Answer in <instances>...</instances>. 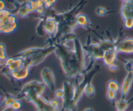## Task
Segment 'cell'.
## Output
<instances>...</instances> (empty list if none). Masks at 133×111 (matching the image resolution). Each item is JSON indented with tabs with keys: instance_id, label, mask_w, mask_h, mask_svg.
<instances>
[{
	"instance_id": "cell-14",
	"label": "cell",
	"mask_w": 133,
	"mask_h": 111,
	"mask_svg": "<svg viewBox=\"0 0 133 111\" xmlns=\"http://www.w3.org/2000/svg\"><path fill=\"white\" fill-rule=\"evenodd\" d=\"M133 82V74L127 73L125 77L123 79L122 86L120 88L121 98L126 99L130 92Z\"/></svg>"
},
{
	"instance_id": "cell-29",
	"label": "cell",
	"mask_w": 133,
	"mask_h": 111,
	"mask_svg": "<svg viewBox=\"0 0 133 111\" xmlns=\"http://www.w3.org/2000/svg\"><path fill=\"white\" fill-rule=\"evenodd\" d=\"M44 6L45 9L50 8L53 4L55 3L57 0H44Z\"/></svg>"
},
{
	"instance_id": "cell-21",
	"label": "cell",
	"mask_w": 133,
	"mask_h": 111,
	"mask_svg": "<svg viewBox=\"0 0 133 111\" xmlns=\"http://www.w3.org/2000/svg\"><path fill=\"white\" fill-rule=\"evenodd\" d=\"M120 88L121 86L119 85V83L114 79H111L107 83V90H111L118 93L120 91Z\"/></svg>"
},
{
	"instance_id": "cell-17",
	"label": "cell",
	"mask_w": 133,
	"mask_h": 111,
	"mask_svg": "<svg viewBox=\"0 0 133 111\" xmlns=\"http://www.w3.org/2000/svg\"><path fill=\"white\" fill-rule=\"evenodd\" d=\"M133 101V96L129 100L122 99L116 100L114 102L116 109L117 111H126L129 107L130 104Z\"/></svg>"
},
{
	"instance_id": "cell-15",
	"label": "cell",
	"mask_w": 133,
	"mask_h": 111,
	"mask_svg": "<svg viewBox=\"0 0 133 111\" xmlns=\"http://www.w3.org/2000/svg\"><path fill=\"white\" fill-rule=\"evenodd\" d=\"M23 65V60L18 57L6 58L4 61V66L7 68L9 72L14 71Z\"/></svg>"
},
{
	"instance_id": "cell-27",
	"label": "cell",
	"mask_w": 133,
	"mask_h": 111,
	"mask_svg": "<svg viewBox=\"0 0 133 111\" xmlns=\"http://www.w3.org/2000/svg\"><path fill=\"white\" fill-rule=\"evenodd\" d=\"M55 97L56 99H58V100H61L62 99L64 96V90L62 88L61 89H57L55 90Z\"/></svg>"
},
{
	"instance_id": "cell-2",
	"label": "cell",
	"mask_w": 133,
	"mask_h": 111,
	"mask_svg": "<svg viewBox=\"0 0 133 111\" xmlns=\"http://www.w3.org/2000/svg\"><path fill=\"white\" fill-rule=\"evenodd\" d=\"M55 50V45L50 44L43 48H31L25 49L15 57L22 58L23 60V65L31 68L40 64Z\"/></svg>"
},
{
	"instance_id": "cell-34",
	"label": "cell",
	"mask_w": 133,
	"mask_h": 111,
	"mask_svg": "<svg viewBox=\"0 0 133 111\" xmlns=\"http://www.w3.org/2000/svg\"><path fill=\"white\" fill-rule=\"evenodd\" d=\"M3 67H5V66H4V62L0 61V70L3 68Z\"/></svg>"
},
{
	"instance_id": "cell-25",
	"label": "cell",
	"mask_w": 133,
	"mask_h": 111,
	"mask_svg": "<svg viewBox=\"0 0 133 111\" xmlns=\"http://www.w3.org/2000/svg\"><path fill=\"white\" fill-rule=\"evenodd\" d=\"M123 21V25L125 28L127 29H131L133 28V18H125Z\"/></svg>"
},
{
	"instance_id": "cell-7",
	"label": "cell",
	"mask_w": 133,
	"mask_h": 111,
	"mask_svg": "<svg viewBox=\"0 0 133 111\" xmlns=\"http://www.w3.org/2000/svg\"><path fill=\"white\" fill-rule=\"evenodd\" d=\"M17 27H18V22H17L16 17L11 12L5 16L0 22V27L3 33H12L16 29Z\"/></svg>"
},
{
	"instance_id": "cell-31",
	"label": "cell",
	"mask_w": 133,
	"mask_h": 111,
	"mask_svg": "<svg viewBox=\"0 0 133 111\" xmlns=\"http://www.w3.org/2000/svg\"><path fill=\"white\" fill-rule=\"evenodd\" d=\"M10 12V11H9V10H5H5H0V22L2 20V19L5 16L9 14Z\"/></svg>"
},
{
	"instance_id": "cell-1",
	"label": "cell",
	"mask_w": 133,
	"mask_h": 111,
	"mask_svg": "<svg viewBox=\"0 0 133 111\" xmlns=\"http://www.w3.org/2000/svg\"><path fill=\"white\" fill-rule=\"evenodd\" d=\"M74 50L64 45H55V51L60 58L62 70L67 77L75 78L84 74L85 58L83 46L77 38H74Z\"/></svg>"
},
{
	"instance_id": "cell-6",
	"label": "cell",
	"mask_w": 133,
	"mask_h": 111,
	"mask_svg": "<svg viewBox=\"0 0 133 111\" xmlns=\"http://www.w3.org/2000/svg\"><path fill=\"white\" fill-rule=\"evenodd\" d=\"M118 52L116 48H112L105 51L103 55L102 60L105 66L108 67L109 70L112 71H117L119 68L116 64L117 58H118Z\"/></svg>"
},
{
	"instance_id": "cell-33",
	"label": "cell",
	"mask_w": 133,
	"mask_h": 111,
	"mask_svg": "<svg viewBox=\"0 0 133 111\" xmlns=\"http://www.w3.org/2000/svg\"><path fill=\"white\" fill-rule=\"evenodd\" d=\"M0 49L1 50H5V45L2 43H0Z\"/></svg>"
},
{
	"instance_id": "cell-23",
	"label": "cell",
	"mask_w": 133,
	"mask_h": 111,
	"mask_svg": "<svg viewBox=\"0 0 133 111\" xmlns=\"http://www.w3.org/2000/svg\"><path fill=\"white\" fill-rule=\"evenodd\" d=\"M106 96L109 101H112V102H115L117 97V92H114V91L113 90H107L106 93Z\"/></svg>"
},
{
	"instance_id": "cell-13",
	"label": "cell",
	"mask_w": 133,
	"mask_h": 111,
	"mask_svg": "<svg viewBox=\"0 0 133 111\" xmlns=\"http://www.w3.org/2000/svg\"><path fill=\"white\" fill-rule=\"evenodd\" d=\"M30 68H31L23 65L17 70L10 71L9 73H10V76L12 77L14 80L17 81H23L24 79H25L29 76L30 71H31Z\"/></svg>"
},
{
	"instance_id": "cell-19",
	"label": "cell",
	"mask_w": 133,
	"mask_h": 111,
	"mask_svg": "<svg viewBox=\"0 0 133 111\" xmlns=\"http://www.w3.org/2000/svg\"><path fill=\"white\" fill-rule=\"evenodd\" d=\"M16 99H17L16 96H6V97H5V99L3 100V101L2 103H1L0 106L3 107V110H5V109H7V108H10V106H11V105L12 104V103L14 102Z\"/></svg>"
},
{
	"instance_id": "cell-3",
	"label": "cell",
	"mask_w": 133,
	"mask_h": 111,
	"mask_svg": "<svg viewBox=\"0 0 133 111\" xmlns=\"http://www.w3.org/2000/svg\"><path fill=\"white\" fill-rule=\"evenodd\" d=\"M45 87L43 82L38 81H31L22 87L17 99H25L27 101L33 97L42 96L45 91Z\"/></svg>"
},
{
	"instance_id": "cell-24",
	"label": "cell",
	"mask_w": 133,
	"mask_h": 111,
	"mask_svg": "<svg viewBox=\"0 0 133 111\" xmlns=\"http://www.w3.org/2000/svg\"><path fill=\"white\" fill-rule=\"evenodd\" d=\"M22 102H21L20 100L16 99V100L12 103V104L10 108L13 111H17V110H19V109L22 108Z\"/></svg>"
},
{
	"instance_id": "cell-10",
	"label": "cell",
	"mask_w": 133,
	"mask_h": 111,
	"mask_svg": "<svg viewBox=\"0 0 133 111\" xmlns=\"http://www.w3.org/2000/svg\"><path fill=\"white\" fill-rule=\"evenodd\" d=\"M83 49L87 51L88 56L92 59L94 61L102 59L104 51L103 49L100 48L99 44H86L83 45Z\"/></svg>"
},
{
	"instance_id": "cell-37",
	"label": "cell",
	"mask_w": 133,
	"mask_h": 111,
	"mask_svg": "<svg viewBox=\"0 0 133 111\" xmlns=\"http://www.w3.org/2000/svg\"><path fill=\"white\" fill-rule=\"evenodd\" d=\"M0 105H1V95H0Z\"/></svg>"
},
{
	"instance_id": "cell-30",
	"label": "cell",
	"mask_w": 133,
	"mask_h": 111,
	"mask_svg": "<svg viewBox=\"0 0 133 111\" xmlns=\"http://www.w3.org/2000/svg\"><path fill=\"white\" fill-rule=\"evenodd\" d=\"M6 58V55L5 50H1L0 49V61L4 62Z\"/></svg>"
},
{
	"instance_id": "cell-4",
	"label": "cell",
	"mask_w": 133,
	"mask_h": 111,
	"mask_svg": "<svg viewBox=\"0 0 133 111\" xmlns=\"http://www.w3.org/2000/svg\"><path fill=\"white\" fill-rule=\"evenodd\" d=\"M62 89L64 90V96L62 99V107L60 111H77V103L74 101V86L70 82L64 81Z\"/></svg>"
},
{
	"instance_id": "cell-26",
	"label": "cell",
	"mask_w": 133,
	"mask_h": 111,
	"mask_svg": "<svg viewBox=\"0 0 133 111\" xmlns=\"http://www.w3.org/2000/svg\"><path fill=\"white\" fill-rule=\"evenodd\" d=\"M96 13L97 15L99 16H104L107 15V14L108 13V10L105 7L99 6L96 9Z\"/></svg>"
},
{
	"instance_id": "cell-36",
	"label": "cell",
	"mask_w": 133,
	"mask_h": 111,
	"mask_svg": "<svg viewBox=\"0 0 133 111\" xmlns=\"http://www.w3.org/2000/svg\"><path fill=\"white\" fill-rule=\"evenodd\" d=\"M123 2H126V1H133V0H122Z\"/></svg>"
},
{
	"instance_id": "cell-22",
	"label": "cell",
	"mask_w": 133,
	"mask_h": 111,
	"mask_svg": "<svg viewBox=\"0 0 133 111\" xmlns=\"http://www.w3.org/2000/svg\"><path fill=\"white\" fill-rule=\"evenodd\" d=\"M123 64L126 71L133 74V59H126L123 61Z\"/></svg>"
},
{
	"instance_id": "cell-9",
	"label": "cell",
	"mask_w": 133,
	"mask_h": 111,
	"mask_svg": "<svg viewBox=\"0 0 133 111\" xmlns=\"http://www.w3.org/2000/svg\"><path fill=\"white\" fill-rule=\"evenodd\" d=\"M115 48L118 53L133 54V38H125L116 42Z\"/></svg>"
},
{
	"instance_id": "cell-16",
	"label": "cell",
	"mask_w": 133,
	"mask_h": 111,
	"mask_svg": "<svg viewBox=\"0 0 133 111\" xmlns=\"http://www.w3.org/2000/svg\"><path fill=\"white\" fill-rule=\"evenodd\" d=\"M120 12L123 19L127 18H133V1L123 2Z\"/></svg>"
},
{
	"instance_id": "cell-38",
	"label": "cell",
	"mask_w": 133,
	"mask_h": 111,
	"mask_svg": "<svg viewBox=\"0 0 133 111\" xmlns=\"http://www.w3.org/2000/svg\"><path fill=\"white\" fill-rule=\"evenodd\" d=\"M1 32H1V27H0V33H1Z\"/></svg>"
},
{
	"instance_id": "cell-28",
	"label": "cell",
	"mask_w": 133,
	"mask_h": 111,
	"mask_svg": "<svg viewBox=\"0 0 133 111\" xmlns=\"http://www.w3.org/2000/svg\"><path fill=\"white\" fill-rule=\"evenodd\" d=\"M51 105L53 107H54L55 109H57L60 110V107H61V103H60L59 101H58V99H53L49 101Z\"/></svg>"
},
{
	"instance_id": "cell-11",
	"label": "cell",
	"mask_w": 133,
	"mask_h": 111,
	"mask_svg": "<svg viewBox=\"0 0 133 111\" xmlns=\"http://www.w3.org/2000/svg\"><path fill=\"white\" fill-rule=\"evenodd\" d=\"M43 83L51 90H55V77L53 71L49 68H44L40 73Z\"/></svg>"
},
{
	"instance_id": "cell-35",
	"label": "cell",
	"mask_w": 133,
	"mask_h": 111,
	"mask_svg": "<svg viewBox=\"0 0 133 111\" xmlns=\"http://www.w3.org/2000/svg\"><path fill=\"white\" fill-rule=\"evenodd\" d=\"M83 111H94V110L91 108H87V109H85Z\"/></svg>"
},
{
	"instance_id": "cell-32",
	"label": "cell",
	"mask_w": 133,
	"mask_h": 111,
	"mask_svg": "<svg viewBox=\"0 0 133 111\" xmlns=\"http://www.w3.org/2000/svg\"><path fill=\"white\" fill-rule=\"evenodd\" d=\"M5 3L3 0H0V10H5Z\"/></svg>"
},
{
	"instance_id": "cell-20",
	"label": "cell",
	"mask_w": 133,
	"mask_h": 111,
	"mask_svg": "<svg viewBox=\"0 0 133 111\" xmlns=\"http://www.w3.org/2000/svg\"><path fill=\"white\" fill-rule=\"evenodd\" d=\"M84 94L88 97H93L96 94V90L92 84V81H90L86 84L84 90Z\"/></svg>"
},
{
	"instance_id": "cell-8",
	"label": "cell",
	"mask_w": 133,
	"mask_h": 111,
	"mask_svg": "<svg viewBox=\"0 0 133 111\" xmlns=\"http://www.w3.org/2000/svg\"><path fill=\"white\" fill-rule=\"evenodd\" d=\"M29 102L35 105L37 111H60L51 106L49 101L45 100L42 96H37L29 100Z\"/></svg>"
},
{
	"instance_id": "cell-12",
	"label": "cell",
	"mask_w": 133,
	"mask_h": 111,
	"mask_svg": "<svg viewBox=\"0 0 133 111\" xmlns=\"http://www.w3.org/2000/svg\"><path fill=\"white\" fill-rule=\"evenodd\" d=\"M42 29L44 32L51 36L56 35L58 29V23L57 19L53 17H48L43 23Z\"/></svg>"
},
{
	"instance_id": "cell-5",
	"label": "cell",
	"mask_w": 133,
	"mask_h": 111,
	"mask_svg": "<svg viewBox=\"0 0 133 111\" xmlns=\"http://www.w3.org/2000/svg\"><path fill=\"white\" fill-rule=\"evenodd\" d=\"M99 70V66H97L96 68V70L91 71L89 74H84L83 75V79L79 82L77 85L76 88H75V94H74V101L78 103L80 100L81 99L83 94H84V87L86 84L90 81H92V78L95 75V74Z\"/></svg>"
},
{
	"instance_id": "cell-18",
	"label": "cell",
	"mask_w": 133,
	"mask_h": 111,
	"mask_svg": "<svg viewBox=\"0 0 133 111\" xmlns=\"http://www.w3.org/2000/svg\"><path fill=\"white\" fill-rule=\"evenodd\" d=\"M75 22L77 25L81 26L84 28H87L89 24L88 17L83 14H78L75 16Z\"/></svg>"
}]
</instances>
